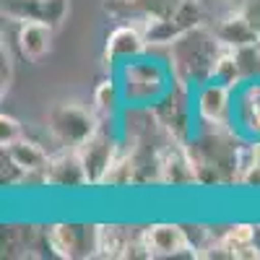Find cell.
Segmentation results:
<instances>
[{
	"label": "cell",
	"instance_id": "obj_1",
	"mask_svg": "<svg viewBox=\"0 0 260 260\" xmlns=\"http://www.w3.org/2000/svg\"><path fill=\"white\" fill-rule=\"evenodd\" d=\"M224 42L206 24L195 26L167 45V65L175 83L185 89H198L213 78L216 62L224 55Z\"/></svg>",
	"mask_w": 260,
	"mask_h": 260
},
{
	"label": "cell",
	"instance_id": "obj_2",
	"mask_svg": "<svg viewBox=\"0 0 260 260\" xmlns=\"http://www.w3.org/2000/svg\"><path fill=\"white\" fill-rule=\"evenodd\" d=\"M115 78L120 83L125 107H154L175 86L167 60L148 57V55L120 62Z\"/></svg>",
	"mask_w": 260,
	"mask_h": 260
},
{
	"label": "cell",
	"instance_id": "obj_3",
	"mask_svg": "<svg viewBox=\"0 0 260 260\" xmlns=\"http://www.w3.org/2000/svg\"><path fill=\"white\" fill-rule=\"evenodd\" d=\"M45 122L50 136L62 148H81L99 130L102 117L78 102H57L47 112Z\"/></svg>",
	"mask_w": 260,
	"mask_h": 260
},
{
	"label": "cell",
	"instance_id": "obj_4",
	"mask_svg": "<svg viewBox=\"0 0 260 260\" xmlns=\"http://www.w3.org/2000/svg\"><path fill=\"white\" fill-rule=\"evenodd\" d=\"M159 120V125L164 127V133L172 141L180 143H190L195 138V122H198V115H195V102H192V89H185V86L175 83L167 91V96L151 107Z\"/></svg>",
	"mask_w": 260,
	"mask_h": 260
},
{
	"label": "cell",
	"instance_id": "obj_5",
	"mask_svg": "<svg viewBox=\"0 0 260 260\" xmlns=\"http://www.w3.org/2000/svg\"><path fill=\"white\" fill-rule=\"evenodd\" d=\"M120 148H122V136L117 130H107V125H99L96 133L78 148L89 187L104 185V177H107V172H110L112 161L117 159Z\"/></svg>",
	"mask_w": 260,
	"mask_h": 260
},
{
	"label": "cell",
	"instance_id": "obj_6",
	"mask_svg": "<svg viewBox=\"0 0 260 260\" xmlns=\"http://www.w3.org/2000/svg\"><path fill=\"white\" fill-rule=\"evenodd\" d=\"M47 247L57 257H96V226L94 224H52L45 229Z\"/></svg>",
	"mask_w": 260,
	"mask_h": 260
},
{
	"label": "cell",
	"instance_id": "obj_7",
	"mask_svg": "<svg viewBox=\"0 0 260 260\" xmlns=\"http://www.w3.org/2000/svg\"><path fill=\"white\" fill-rule=\"evenodd\" d=\"M195 115L198 125H219L232 127V110H234V89L221 81H208L198 89H192Z\"/></svg>",
	"mask_w": 260,
	"mask_h": 260
},
{
	"label": "cell",
	"instance_id": "obj_8",
	"mask_svg": "<svg viewBox=\"0 0 260 260\" xmlns=\"http://www.w3.org/2000/svg\"><path fill=\"white\" fill-rule=\"evenodd\" d=\"M232 127L240 138L260 141V76L242 81L234 89Z\"/></svg>",
	"mask_w": 260,
	"mask_h": 260
},
{
	"label": "cell",
	"instance_id": "obj_9",
	"mask_svg": "<svg viewBox=\"0 0 260 260\" xmlns=\"http://www.w3.org/2000/svg\"><path fill=\"white\" fill-rule=\"evenodd\" d=\"M141 240L146 257H172V255H192V240L185 226L172 224V221H159L141 229Z\"/></svg>",
	"mask_w": 260,
	"mask_h": 260
},
{
	"label": "cell",
	"instance_id": "obj_10",
	"mask_svg": "<svg viewBox=\"0 0 260 260\" xmlns=\"http://www.w3.org/2000/svg\"><path fill=\"white\" fill-rule=\"evenodd\" d=\"M201 24H203V6L198 3V0H182V6L167 21L143 26V31H146V39H148V47L151 45L154 47H167L177 37H182L185 31L201 26Z\"/></svg>",
	"mask_w": 260,
	"mask_h": 260
},
{
	"label": "cell",
	"instance_id": "obj_11",
	"mask_svg": "<svg viewBox=\"0 0 260 260\" xmlns=\"http://www.w3.org/2000/svg\"><path fill=\"white\" fill-rule=\"evenodd\" d=\"M159 185H172V187L198 185V172H195L187 143L169 138L161 146V151H159Z\"/></svg>",
	"mask_w": 260,
	"mask_h": 260
},
{
	"label": "cell",
	"instance_id": "obj_12",
	"mask_svg": "<svg viewBox=\"0 0 260 260\" xmlns=\"http://www.w3.org/2000/svg\"><path fill=\"white\" fill-rule=\"evenodd\" d=\"M182 6V0H107L104 11L122 18V21H133V24L141 26H151L159 24V21H167L172 13Z\"/></svg>",
	"mask_w": 260,
	"mask_h": 260
},
{
	"label": "cell",
	"instance_id": "obj_13",
	"mask_svg": "<svg viewBox=\"0 0 260 260\" xmlns=\"http://www.w3.org/2000/svg\"><path fill=\"white\" fill-rule=\"evenodd\" d=\"M146 47H148V39H146L143 26L130 21V24H122V26H117V29H112L110 34H107L102 60H104V65L117 68V65L125 62V60L146 55Z\"/></svg>",
	"mask_w": 260,
	"mask_h": 260
},
{
	"label": "cell",
	"instance_id": "obj_14",
	"mask_svg": "<svg viewBox=\"0 0 260 260\" xmlns=\"http://www.w3.org/2000/svg\"><path fill=\"white\" fill-rule=\"evenodd\" d=\"M42 182L47 187H57V190H78V187L89 185L78 148H62L60 154L50 156Z\"/></svg>",
	"mask_w": 260,
	"mask_h": 260
},
{
	"label": "cell",
	"instance_id": "obj_15",
	"mask_svg": "<svg viewBox=\"0 0 260 260\" xmlns=\"http://www.w3.org/2000/svg\"><path fill=\"white\" fill-rule=\"evenodd\" d=\"M3 13L18 24L45 21L50 26H60L68 13V0H3Z\"/></svg>",
	"mask_w": 260,
	"mask_h": 260
},
{
	"label": "cell",
	"instance_id": "obj_16",
	"mask_svg": "<svg viewBox=\"0 0 260 260\" xmlns=\"http://www.w3.org/2000/svg\"><path fill=\"white\" fill-rule=\"evenodd\" d=\"M133 250H143L141 232L133 237L127 226H120V224H96V257H107V260L130 257Z\"/></svg>",
	"mask_w": 260,
	"mask_h": 260
},
{
	"label": "cell",
	"instance_id": "obj_17",
	"mask_svg": "<svg viewBox=\"0 0 260 260\" xmlns=\"http://www.w3.org/2000/svg\"><path fill=\"white\" fill-rule=\"evenodd\" d=\"M52 31H55V26L45 24V21H24L16 34V45H18L21 55L31 62L42 60L52 47Z\"/></svg>",
	"mask_w": 260,
	"mask_h": 260
},
{
	"label": "cell",
	"instance_id": "obj_18",
	"mask_svg": "<svg viewBox=\"0 0 260 260\" xmlns=\"http://www.w3.org/2000/svg\"><path fill=\"white\" fill-rule=\"evenodd\" d=\"M3 151L13 159V164L24 172L26 177H34V175L45 177V169H47V164H50V154H47V151L42 148L39 143H34V141H29V138L21 136V138L13 141L11 146H3Z\"/></svg>",
	"mask_w": 260,
	"mask_h": 260
},
{
	"label": "cell",
	"instance_id": "obj_19",
	"mask_svg": "<svg viewBox=\"0 0 260 260\" xmlns=\"http://www.w3.org/2000/svg\"><path fill=\"white\" fill-rule=\"evenodd\" d=\"M213 31L219 34V39L224 42V47H229V50L255 45V42L260 39V34L252 29V24L247 21V16L242 11H234V13L224 16L219 24L213 26Z\"/></svg>",
	"mask_w": 260,
	"mask_h": 260
},
{
	"label": "cell",
	"instance_id": "obj_20",
	"mask_svg": "<svg viewBox=\"0 0 260 260\" xmlns=\"http://www.w3.org/2000/svg\"><path fill=\"white\" fill-rule=\"evenodd\" d=\"M255 237H257V229L252 224H234L221 234V240L229 247L232 260H252V257H260V245L255 242Z\"/></svg>",
	"mask_w": 260,
	"mask_h": 260
},
{
	"label": "cell",
	"instance_id": "obj_21",
	"mask_svg": "<svg viewBox=\"0 0 260 260\" xmlns=\"http://www.w3.org/2000/svg\"><path fill=\"white\" fill-rule=\"evenodd\" d=\"M91 99H94V112L99 117H117L120 107H125L117 78H104L94 89V96Z\"/></svg>",
	"mask_w": 260,
	"mask_h": 260
},
{
	"label": "cell",
	"instance_id": "obj_22",
	"mask_svg": "<svg viewBox=\"0 0 260 260\" xmlns=\"http://www.w3.org/2000/svg\"><path fill=\"white\" fill-rule=\"evenodd\" d=\"M213 81H221V83H226L229 89H237V86H240V83L245 81L240 62H237V57H234V52H232L229 47L224 50V55L219 57V62H216Z\"/></svg>",
	"mask_w": 260,
	"mask_h": 260
},
{
	"label": "cell",
	"instance_id": "obj_23",
	"mask_svg": "<svg viewBox=\"0 0 260 260\" xmlns=\"http://www.w3.org/2000/svg\"><path fill=\"white\" fill-rule=\"evenodd\" d=\"M232 52H234L237 62H240L245 81L260 76V50H257V42H255V45H245V47H234Z\"/></svg>",
	"mask_w": 260,
	"mask_h": 260
},
{
	"label": "cell",
	"instance_id": "obj_24",
	"mask_svg": "<svg viewBox=\"0 0 260 260\" xmlns=\"http://www.w3.org/2000/svg\"><path fill=\"white\" fill-rule=\"evenodd\" d=\"M24 136V130H21V122L11 115H0V146H11L13 141H18Z\"/></svg>",
	"mask_w": 260,
	"mask_h": 260
},
{
	"label": "cell",
	"instance_id": "obj_25",
	"mask_svg": "<svg viewBox=\"0 0 260 260\" xmlns=\"http://www.w3.org/2000/svg\"><path fill=\"white\" fill-rule=\"evenodd\" d=\"M11 83H13V60H11V52L3 42V47H0V91H3V96L8 94Z\"/></svg>",
	"mask_w": 260,
	"mask_h": 260
},
{
	"label": "cell",
	"instance_id": "obj_26",
	"mask_svg": "<svg viewBox=\"0 0 260 260\" xmlns=\"http://www.w3.org/2000/svg\"><path fill=\"white\" fill-rule=\"evenodd\" d=\"M240 11L247 16V21L252 24V29L260 34V0H250V3H247V6H242Z\"/></svg>",
	"mask_w": 260,
	"mask_h": 260
},
{
	"label": "cell",
	"instance_id": "obj_27",
	"mask_svg": "<svg viewBox=\"0 0 260 260\" xmlns=\"http://www.w3.org/2000/svg\"><path fill=\"white\" fill-rule=\"evenodd\" d=\"M247 187H260V141H255V167L245 182Z\"/></svg>",
	"mask_w": 260,
	"mask_h": 260
},
{
	"label": "cell",
	"instance_id": "obj_28",
	"mask_svg": "<svg viewBox=\"0 0 260 260\" xmlns=\"http://www.w3.org/2000/svg\"><path fill=\"white\" fill-rule=\"evenodd\" d=\"M257 50H260V39H257Z\"/></svg>",
	"mask_w": 260,
	"mask_h": 260
}]
</instances>
